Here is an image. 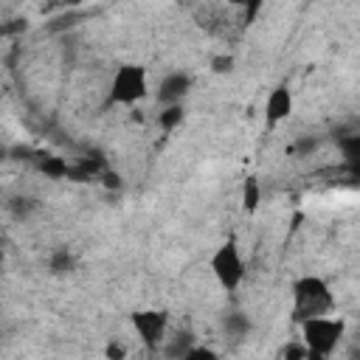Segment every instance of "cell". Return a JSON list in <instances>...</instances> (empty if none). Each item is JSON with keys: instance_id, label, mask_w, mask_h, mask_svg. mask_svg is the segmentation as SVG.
<instances>
[{"instance_id": "1", "label": "cell", "mask_w": 360, "mask_h": 360, "mask_svg": "<svg viewBox=\"0 0 360 360\" xmlns=\"http://www.w3.org/2000/svg\"><path fill=\"white\" fill-rule=\"evenodd\" d=\"M335 309V295L332 287L326 284V278L309 273V276H298L292 281V321L304 323L312 318H323Z\"/></svg>"}, {"instance_id": "2", "label": "cell", "mask_w": 360, "mask_h": 360, "mask_svg": "<svg viewBox=\"0 0 360 360\" xmlns=\"http://www.w3.org/2000/svg\"><path fill=\"white\" fill-rule=\"evenodd\" d=\"M298 326H301V340L307 346V360H329V354L338 349V343L343 340V332H346V323L332 315L312 318Z\"/></svg>"}, {"instance_id": "3", "label": "cell", "mask_w": 360, "mask_h": 360, "mask_svg": "<svg viewBox=\"0 0 360 360\" xmlns=\"http://www.w3.org/2000/svg\"><path fill=\"white\" fill-rule=\"evenodd\" d=\"M208 267H211V276L217 278V284L225 292H236L245 281V273H248L245 256H242L236 239H225L222 245H217V250L208 259Z\"/></svg>"}, {"instance_id": "4", "label": "cell", "mask_w": 360, "mask_h": 360, "mask_svg": "<svg viewBox=\"0 0 360 360\" xmlns=\"http://www.w3.org/2000/svg\"><path fill=\"white\" fill-rule=\"evenodd\" d=\"M149 96V79H146V68L143 65H118L110 82V101L112 104H124L132 107L138 101H143Z\"/></svg>"}, {"instance_id": "5", "label": "cell", "mask_w": 360, "mask_h": 360, "mask_svg": "<svg viewBox=\"0 0 360 360\" xmlns=\"http://www.w3.org/2000/svg\"><path fill=\"white\" fill-rule=\"evenodd\" d=\"M129 323H132V329H135V335L146 352H158L166 343L169 315L163 309H135L129 315Z\"/></svg>"}, {"instance_id": "6", "label": "cell", "mask_w": 360, "mask_h": 360, "mask_svg": "<svg viewBox=\"0 0 360 360\" xmlns=\"http://www.w3.org/2000/svg\"><path fill=\"white\" fill-rule=\"evenodd\" d=\"M191 90V76L186 70H169L160 82H158V101L163 107L169 104H183V98Z\"/></svg>"}, {"instance_id": "7", "label": "cell", "mask_w": 360, "mask_h": 360, "mask_svg": "<svg viewBox=\"0 0 360 360\" xmlns=\"http://www.w3.org/2000/svg\"><path fill=\"white\" fill-rule=\"evenodd\" d=\"M290 112H292V90H290V84H276L270 93H267V101H264V118H267V124L270 127H276V124H281L284 118H290Z\"/></svg>"}, {"instance_id": "8", "label": "cell", "mask_w": 360, "mask_h": 360, "mask_svg": "<svg viewBox=\"0 0 360 360\" xmlns=\"http://www.w3.org/2000/svg\"><path fill=\"white\" fill-rule=\"evenodd\" d=\"M332 177V183L338 186H346V188H360V163H349V160H340L338 166H332L326 172Z\"/></svg>"}, {"instance_id": "9", "label": "cell", "mask_w": 360, "mask_h": 360, "mask_svg": "<svg viewBox=\"0 0 360 360\" xmlns=\"http://www.w3.org/2000/svg\"><path fill=\"white\" fill-rule=\"evenodd\" d=\"M338 152L343 155V160L349 163H360V129L357 132H346L338 138Z\"/></svg>"}, {"instance_id": "10", "label": "cell", "mask_w": 360, "mask_h": 360, "mask_svg": "<svg viewBox=\"0 0 360 360\" xmlns=\"http://www.w3.org/2000/svg\"><path fill=\"white\" fill-rule=\"evenodd\" d=\"M183 115H186L183 104H169V107H163L158 112V124H160L163 132H172V129H177L183 124Z\"/></svg>"}, {"instance_id": "11", "label": "cell", "mask_w": 360, "mask_h": 360, "mask_svg": "<svg viewBox=\"0 0 360 360\" xmlns=\"http://www.w3.org/2000/svg\"><path fill=\"white\" fill-rule=\"evenodd\" d=\"M259 202H262V186H259L256 177H248V180L242 183V208H245L248 214H253V211L259 208Z\"/></svg>"}, {"instance_id": "12", "label": "cell", "mask_w": 360, "mask_h": 360, "mask_svg": "<svg viewBox=\"0 0 360 360\" xmlns=\"http://www.w3.org/2000/svg\"><path fill=\"white\" fill-rule=\"evenodd\" d=\"M39 169H42L48 177H70V174H73V169H70L62 158H56V155H45V158L39 160Z\"/></svg>"}, {"instance_id": "13", "label": "cell", "mask_w": 360, "mask_h": 360, "mask_svg": "<svg viewBox=\"0 0 360 360\" xmlns=\"http://www.w3.org/2000/svg\"><path fill=\"white\" fill-rule=\"evenodd\" d=\"M48 267H51L53 273H70V270L76 267V259H73V253H70L68 248H59V250L51 253Z\"/></svg>"}, {"instance_id": "14", "label": "cell", "mask_w": 360, "mask_h": 360, "mask_svg": "<svg viewBox=\"0 0 360 360\" xmlns=\"http://www.w3.org/2000/svg\"><path fill=\"white\" fill-rule=\"evenodd\" d=\"M222 326H225V332H228L231 338H242V335L250 332V321H248L242 312H231V315H225Z\"/></svg>"}, {"instance_id": "15", "label": "cell", "mask_w": 360, "mask_h": 360, "mask_svg": "<svg viewBox=\"0 0 360 360\" xmlns=\"http://www.w3.org/2000/svg\"><path fill=\"white\" fill-rule=\"evenodd\" d=\"M318 149V138H298V141H292L290 143V155H295V158H307V155H312Z\"/></svg>"}, {"instance_id": "16", "label": "cell", "mask_w": 360, "mask_h": 360, "mask_svg": "<svg viewBox=\"0 0 360 360\" xmlns=\"http://www.w3.org/2000/svg\"><path fill=\"white\" fill-rule=\"evenodd\" d=\"M281 360H307V346H304V340H290V343H284Z\"/></svg>"}, {"instance_id": "17", "label": "cell", "mask_w": 360, "mask_h": 360, "mask_svg": "<svg viewBox=\"0 0 360 360\" xmlns=\"http://www.w3.org/2000/svg\"><path fill=\"white\" fill-rule=\"evenodd\" d=\"M180 360H219V354L214 349H208V346H191Z\"/></svg>"}, {"instance_id": "18", "label": "cell", "mask_w": 360, "mask_h": 360, "mask_svg": "<svg viewBox=\"0 0 360 360\" xmlns=\"http://www.w3.org/2000/svg\"><path fill=\"white\" fill-rule=\"evenodd\" d=\"M104 357H107V360H127V346L112 338V340L104 346Z\"/></svg>"}, {"instance_id": "19", "label": "cell", "mask_w": 360, "mask_h": 360, "mask_svg": "<svg viewBox=\"0 0 360 360\" xmlns=\"http://www.w3.org/2000/svg\"><path fill=\"white\" fill-rule=\"evenodd\" d=\"M211 70H214V73H228V70H233V56H231V53L214 56V59H211Z\"/></svg>"}, {"instance_id": "20", "label": "cell", "mask_w": 360, "mask_h": 360, "mask_svg": "<svg viewBox=\"0 0 360 360\" xmlns=\"http://www.w3.org/2000/svg\"><path fill=\"white\" fill-rule=\"evenodd\" d=\"M349 360H360V346H357V349H354V352L349 354Z\"/></svg>"}]
</instances>
